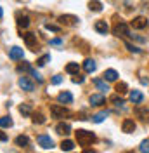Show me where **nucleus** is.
I'll list each match as a JSON object with an SVG mask.
<instances>
[{"label":"nucleus","mask_w":149,"mask_h":153,"mask_svg":"<svg viewBox=\"0 0 149 153\" xmlns=\"http://www.w3.org/2000/svg\"><path fill=\"white\" fill-rule=\"evenodd\" d=\"M123 153H134V152H123Z\"/></svg>","instance_id":"obj_42"},{"label":"nucleus","mask_w":149,"mask_h":153,"mask_svg":"<svg viewBox=\"0 0 149 153\" xmlns=\"http://www.w3.org/2000/svg\"><path fill=\"white\" fill-rule=\"evenodd\" d=\"M130 101L134 103V105H139V103L144 101V94H142L140 91H132L130 92Z\"/></svg>","instance_id":"obj_14"},{"label":"nucleus","mask_w":149,"mask_h":153,"mask_svg":"<svg viewBox=\"0 0 149 153\" xmlns=\"http://www.w3.org/2000/svg\"><path fill=\"white\" fill-rule=\"evenodd\" d=\"M50 115L54 118H64V117L69 115V111H68V108H64V106H61V105H52L50 106Z\"/></svg>","instance_id":"obj_2"},{"label":"nucleus","mask_w":149,"mask_h":153,"mask_svg":"<svg viewBox=\"0 0 149 153\" xmlns=\"http://www.w3.org/2000/svg\"><path fill=\"white\" fill-rule=\"evenodd\" d=\"M66 71L71 73V75H78V71H80L78 63H68V65H66Z\"/></svg>","instance_id":"obj_22"},{"label":"nucleus","mask_w":149,"mask_h":153,"mask_svg":"<svg viewBox=\"0 0 149 153\" xmlns=\"http://www.w3.org/2000/svg\"><path fill=\"white\" fill-rule=\"evenodd\" d=\"M0 141H7V136L4 132H0Z\"/></svg>","instance_id":"obj_39"},{"label":"nucleus","mask_w":149,"mask_h":153,"mask_svg":"<svg viewBox=\"0 0 149 153\" xmlns=\"http://www.w3.org/2000/svg\"><path fill=\"white\" fill-rule=\"evenodd\" d=\"M73 148H74V143L73 141H69V139H66V141L61 143V150H63V152H71Z\"/></svg>","instance_id":"obj_24"},{"label":"nucleus","mask_w":149,"mask_h":153,"mask_svg":"<svg viewBox=\"0 0 149 153\" xmlns=\"http://www.w3.org/2000/svg\"><path fill=\"white\" fill-rule=\"evenodd\" d=\"M30 73H31V75H33V78H35V80H37L38 84H42V82H44V76L40 75V73H38V71H35V70H31V71H30Z\"/></svg>","instance_id":"obj_32"},{"label":"nucleus","mask_w":149,"mask_h":153,"mask_svg":"<svg viewBox=\"0 0 149 153\" xmlns=\"http://www.w3.org/2000/svg\"><path fill=\"white\" fill-rule=\"evenodd\" d=\"M94 85L97 87L101 92H104V91H109V87H108V84H106V80H104V78H95V80H94Z\"/></svg>","instance_id":"obj_18"},{"label":"nucleus","mask_w":149,"mask_h":153,"mask_svg":"<svg viewBox=\"0 0 149 153\" xmlns=\"http://www.w3.org/2000/svg\"><path fill=\"white\" fill-rule=\"evenodd\" d=\"M19 87H21L23 91H28V92H31V91L35 89L33 82L30 80L28 76H21V78H19Z\"/></svg>","instance_id":"obj_9"},{"label":"nucleus","mask_w":149,"mask_h":153,"mask_svg":"<svg viewBox=\"0 0 149 153\" xmlns=\"http://www.w3.org/2000/svg\"><path fill=\"white\" fill-rule=\"evenodd\" d=\"M104 80H108V82H114L116 78H118V71L116 70H113V68H109V70H106L104 71Z\"/></svg>","instance_id":"obj_15"},{"label":"nucleus","mask_w":149,"mask_h":153,"mask_svg":"<svg viewBox=\"0 0 149 153\" xmlns=\"http://www.w3.org/2000/svg\"><path fill=\"white\" fill-rule=\"evenodd\" d=\"M49 61H50V54H44L40 59H37V65L38 66H45Z\"/></svg>","instance_id":"obj_28"},{"label":"nucleus","mask_w":149,"mask_h":153,"mask_svg":"<svg viewBox=\"0 0 149 153\" xmlns=\"http://www.w3.org/2000/svg\"><path fill=\"white\" fill-rule=\"evenodd\" d=\"M61 82H63V76H61V75H54V76H52V80H50V84H52V85H59Z\"/></svg>","instance_id":"obj_35"},{"label":"nucleus","mask_w":149,"mask_h":153,"mask_svg":"<svg viewBox=\"0 0 149 153\" xmlns=\"http://www.w3.org/2000/svg\"><path fill=\"white\" fill-rule=\"evenodd\" d=\"M111 103H114V106H123V105H125V101H123L118 94L111 96Z\"/></svg>","instance_id":"obj_29"},{"label":"nucleus","mask_w":149,"mask_h":153,"mask_svg":"<svg viewBox=\"0 0 149 153\" xmlns=\"http://www.w3.org/2000/svg\"><path fill=\"white\" fill-rule=\"evenodd\" d=\"M61 44H63L61 38H52V40H50V45H61Z\"/></svg>","instance_id":"obj_38"},{"label":"nucleus","mask_w":149,"mask_h":153,"mask_svg":"<svg viewBox=\"0 0 149 153\" xmlns=\"http://www.w3.org/2000/svg\"><path fill=\"white\" fill-rule=\"evenodd\" d=\"M127 91H128V85H127L125 82H120V84L116 85V92H118V94H123V92H127Z\"/></svg>","instance_id":"obj_30"},{"label":"nucleus","mask_w":149,"mask_h":153,"mask_svg":"<svg viewBox=\"0 0 149 153\" xmlns=\"http://www.w3.org/2000/svg\"><path fill=\"white\" fill-rule=\"evenodd\" d=\"M89 9L94 10V12H101V10H103V4H101L99 0H90V2H89Z\"/></svg>","instance_id":"obj_21"},{"label":"nucleus","mask_w":149,"mask_h":153,"mask_svg":"<svg viewBox=\"0 0 149 153\" xmlns=\"http://www.w3.org/2000/svg\"><path fill=\"white\" fill-rule=\"evenodd\" d=\"M56 131H57V134H61V136H68V134L71 132V125L61 122V124L56 125Z\"/></svg>","instance_id":"obj_13"},{"label":"nucleus","mask_w":149,"mask_h":153,"mask_svg":"<svg viewBox=\"0 0 149 153\" xmlns=\"http://www.w3.org/2000/svg\"><path fill=\"white\" fill-rule=\"evenodd\" d=\"M148 19L144 18V16H139V18H134V21H132V28L135 30H144L148 28Z\"/></svg>","instance_id":"obj_6"},{"label":"nucleus","mask_w":149,"mask_h":153,"mask_svg":"<svg viewBox=\"0 0 149 153\" xmlns=\"http://www.w3.org/2000/svg\"><path fill=\"white\" fill-rule=\"evenodd\" d=\"M18 25H19V28H28L30 26V18L28 16H18Z\"/></svg>","instance_id":"obj_23"},{"label":"nucleus","mask_w":149,"mask_h":153,"mask_svg":"<svg viewBox=\"0 0 149 153\" xmlns=\"http://www.w3.org/2000/svg\"><path fill=\"white\" fill-rule=\"evenodd\" d=\"M135 127H137V124H135L132 118H125V120H123V124H121V131H123V132H127V134H130V132L135 131Z\"/></svg>","instance_id":"obj_8"},{"label":"nucleus","mask_w":149,"mask_h":153,"mask_svg":"<svg viewBox=\"0 0 149 153\" xmlns=\"http://www.w3.org/2000/svg\"><path fill=\"white\" fill-rule=\"evenodd\" d=\"M21 37H23L24 44H26L30 49L37 51V35H35V33H26V35H21Z\"/></svg>","instance_id":"obj_5"},{"label":"nucleus","mask_w":149,"mask_h":153,"mask_svg":"<svg viewBox=\"0 0 149 153\" xmlns=\"http://www.w3.org/2000/svg\"><path fill=\"white\" fill-rule=\"evenodd\" d=\"M82 153H95V152H94V150H90V148H85Z\"/></svg>","instance_id":"obj_40"},{"label":"nucleus","mask_w":149,"mask_h":153,"mask_svg":"<svg viewBox=\"0 0 149 153\" xmlns=\"http://www.w3.org/2000/svg\"><path fill=\"white\" fill-rule=\"evenodd\" d=\"M59 21L63 25H68V26H74L78 23V18L73 16V14H63V16H59Z\"/></svg>","instance_id":"obj_7"},{"label":"nucleus","mask_w":149,"mask_h":153,"mask_svg":"<svg viewBox=\"0 0 149 153\" xmlns=\"http://www.w3.org/2000/svg\"><path fill=\"white\" fill-rule=\"evenodd\" d=\"M94 28H95L97 33H101V35H108V31H109V26H108L106 21H95Z\"/></svg>","instance_id":"obj_10"},{"label":"nucleus","mask_w":149,"mask_h":153,"mask_svg":"<svg viewBox=\"0 0 149 153\" xmlns=\"http://www.w3.org/2000/svg\"><path fill=\"white\" fill-rule=\"evenodd\" d=\"M45 28L49 30V31H54V33H59V31H61V28H59V26H56V25H50V23H49V25H45Z\"/></svg>","instance_id":"obj_36"},{"label":"nucleus","mask_w":149,"mask_h":153,"mask_svg":"<svg viewBox=\"0 0 149 153\" xmlns=\"http://www.w3.org/2000/svg\"><path fill=\"white\" fill-rule=\"evenodd\" d=\"M125 47L128 49L130 52H135V54H139V52H140V49L137 47V45H134V44H130V42H125Z\"/></svg>","instance_id":"obj_31"},{"label":"nucleus","mask_w":149,"mask_h":153,"mask_svg":"<svg viewBox=\"0 0 149 153\" xmlns=\"http://www.w3.org/2000/svg\"><path fill=\"white\" fill-rule=\"evenodd\" d=\"M38 144H40V148H44V150H50L52 146H54V141L50 139V136H45V134H42V136H38Z\"/></svg>","instance_id":"obj_4"},{"label":"nucleus","mask_w":149,"mask_h":153,"mask_svg":"<svg viewBox=\"0 0 149 153\" xmlns=\"http://www.w3.org/2000/svg\"><path fill=\"white\" fill-rule=\"evenodd\" d=\"M0 127H12V118H10L9 115H5V117H2L0 118Z\"/></svg>","instance_id":"obj_25"},{"label":"nucleus","mask_w":149,"mask_h":153,"mask_svg":"<svg viewBox=\"0 0 149 153\" xmlns=\"http://www.w3.org/2000/svg\"><path fill=\"white\" fill-rule=\"evenodd\" d=\"M31 70H33V68L30 66L28 63H23V65H19L18 66V71H31Z\"/></svg>","instance_id":"obj_34"},{"label":"nucleus","mask_w":149,"mask_h":153,"mask_svg":"<svg viewBox=\"0 0 149 153\" xmlns=\"http://www.w3.org/2000/svg\"><path fill=\"white\" fill-rule=\"evenodd\" d=\"M83 80H85V78H83L82 75H76V76H73V82H74V84H83Z\"/></svg>","instance_id":"obj_37"},{"label":"nucleus","mask_w":149,"mask_h":153,"mask_svg":"<svg viewBox=\"0 0 149 153\" xmlns=\"http://www.w3.org/2000/svg\"><path fill=\"white\" fill-rule=\"evenodd\" d=\"M74 136H76V141H78L80 146H89V144H92L94 141H95V134L89 132V131H85V129H78V131L74 132Z\"/></svg>","instance_id":"obj_1"},{"label":"nucleus","mask_w":149,"mask_h":153,"mask_svg":"<svg viewBox=\"0 0 149 153\" xmlns=\"http://www.w3.org/2000/svg\"><path fill=\"white\" fill-rule=\"evenodd\" d=\"M57 101L68 105V103H71V101H73V94H71V92H68V91H64V92H61V94L57 96Z\"/></svg>","instance_id":"obj_16"},{"label":"nucleus","mask_w":149,"mask_h":153,"mask_svg":"<svg viewBox=\"0 0 149 153\" xmlns=\"http://www.w3.org/2000/svg\"><path fill=\"white\" fill-rule=\"evenodd\" d=\"M19 113L24 115V117H30V115H31V108H30V105H26V103L21 105L19 106Z\"/></svg>","instance_id":"obj_27"},{"label":"nucleus","mask_w":149,"mask_h":153,"mask_svg":"<svg viewBox=\"0 0 149 153\" xmlns=\"http://www.w3.org/2000/svg\"><path fill=\"white\" fill-rule=\"evenodd\" d=\"M108 115H109V111H108V110H104V111H101V113L92 115V122H94V124H101V122H103Z\"/></svg>","instance_id":"obj_19"},{"label":"nucleus","mask_w":149,"mask_h":153,"mask_svg":"<svg viewBox=\"0 0 149 153\" xmlns=\"http://www.w3.org/2000/svg\"><path fill=\"white\" fill-rule=\"evenodd\" d=\"M23 56H24V51H23L21 47H12L9 51V57H10V59H14V61L23 59Z\"/></svg>","instance_id":"obj_11"},{"label":"nucleus","mask_w":149,"mask_h":153,"mask_svg":"<svg viewBox=\"0 0 149 153\" xmlns=\"http://www.w3.org/2000/svg\"><path fill=\"white\" fill-rule=\"evenodd\" d=\"M95 68H97V65H95V61H94V59H85V61H83V70L87 71V73L95 71Z\"/></svg>","instance_id":"obj_17"},{"label":"nucleus","mask_w":149,"mask_h":153,"mask_svg":"<svg viewBox=\"0 0 149 153\" xmlns=\"http://www.w3.org/2000/svg\"><path fill=\"white\" fill-rule=\"evenodd\" d=\"M2 16H4V10H2V7H0V19H2Z\"/></svg>","instance_id":"obj_41"},{"label":"nucleus","mask_w":149,"mask_h":153,"mask_svg":"<svg viewBox=\"0 0 149 153\" xmlns=\"http://www.w3.org/2000/svg\"><path fill=\"white\" fill-rule=\"evenodd\" d=\"M139 148H140V153H149V141H142Z\"/></svg>","instance_id":"obj_33"},{"label":"nucleus","mask_w":149,"mask_h":153,"mask_svg":"<svg viewBox=\"0 0 149 153\" xmlns=\"http://www.w3.org/2000/svg\"><path fill=\"white\" fill-rule=\"evenodd\" d=\"M33 124H38V125H42V124H45V117L40 113H33Z\"/></svg>","instance_id":"obj_26"},{"label":"nucleus","mask_w":149,"mask_h":153,"mask_svg":"<svg viewBox=\"0 0 149 153\" xmlns=\"http://www.w3.org/2000/svg\"><path fill=\"white\" fill-rule=\"evenodd\" d=\"M106 103V97L103 94H92L90 96V105L92 106H103Z\"/></svg>","instance_id":"obj_12"},{"label":"nucleus","mask_w":149,"mask_h":153,"mask_svg":"<svg viewBox=\"0 0 149 153\" xmlns=\"http://www.w3.org/2000/svg\"><path fill=\"white\" fill-rule=\"evenodd\" d=\"M113 33H114L116 37H127V35H130L128 25H127V23H123V21L116 23V25H114V28H113Z\"/></svg>","instance_id":"obj_3"},{"label":"nucleus","mask_w":149,"mask_h":153,"mask_svg":"<svg viewBox=\"0 0 149 153\" xmlns=\"http://www.w3.org/2000/svg\"><path fill=\"white\" fill-rule=\"evenodd\" d=\"M14 143H16V146H19V148H24V146L30 144V139H28V136H18Z\"/></svg>","instance_id":"obj_20"}]
</instances>
